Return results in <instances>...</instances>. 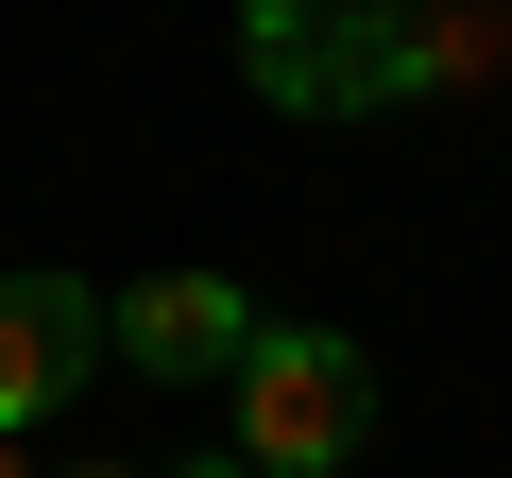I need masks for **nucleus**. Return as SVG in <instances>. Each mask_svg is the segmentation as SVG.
<instances>
[{
  "label": "nucleus",
  "instance_id": "nucleus-1",
  "mask_svg": "<svg viewBox=\"0 0 512 478\" xmlns=\"http://www.w3.org/2000/svg\"><path fill=\"white\" fill-rule=\"evenodd\" d=\"M239 69L274 120H376L410 86H461L444 18H410V0H239Z\"/></svg>",
  "mask_w": 512,
  "mask_h": 478
},
{
  "label": "nucleus",
  "instance_id": "nucleus-5",
  "mask_svg": "<svg viewBox=\"0 0 512 478\" xmlns=\"http://www.w3.org/2000/svg\"><path fill=\"white\" fill-rule=\"evenodd\" d=\"M154 478H256V461H239V444H222V461H154Z\"/></svg>",
  "mask_w": 512,
  "mask_h": 478
},
{
  "label": "nucleus",
  "instance_id": "nucleus-7",
  "mask_svg": "<svg viewBox=\"0 0 512 478\" xmlns=\"http://www.w3.org/2000/svg\"><path fill=\"white\" fill-rule=\"evenodd\" d=\"M0 478H35V461H18V427H0Z\"/></svg>",
  "mask_w": 512,
  "mask_h": 478
},
{
  "label": "nucleus",
  "instance_id": "nucleus-3",
  "mask_svg": "<svg viewBox=\"0 0 512 478\" xmlns=\"http://www.w3.org/2000/svg\"><path fill=\"white\" fill-rule=\"evenodd\" d=\"M239 342H256V291L239 274H137V291H103V359H137L154 393L239 376Z\"/></svg>",
  "mask_w": 512,
  "mask_h": 478
},
{
  "label": "nucleus",
  "instance_id": "nucleus-6",
  "mask_svg": "<svg viewBox=\"0 0 512 478\" xmlns=\"http://www.w3.org/2000/svg\"><path fill=\"white\" fill-rule=\"evenodd\" d=\"M69 478H154V461H69Z\"/></svg>",
  "mask_w": 512,
  "mask_h": 478
},
{
  "label": "nucleus",
  "instance_id": "nucleus-2",
  "mask_svg": "<svg viewBox=\"0 0 512 478\" xmlns=\"http://www.w3.org/2000/svg\"><path fill=\"white\" fill-rule=\"evenodd\" d=\"M222 393H239V461L256 478H342L359 427H376V359L342 325H256Z\"/></svg>",
  "mask_w": 512,
  "mask_h": 478
},
{
  "label": "nucleus",
  "instance_id": "nucleus-4",
  "mask_svg": "<svg viewBox=\"0 0 512 478\" xmlns=\"http://www.w3.org/2000/svg\"><path fill=\"white\" fill-rule=\"evenodd\" d=\"M103 376V291L86 274H0V427H52Z\"/></svg>",
  "mask_w": 512,
  "mask_h": 478
}]
</instances>
